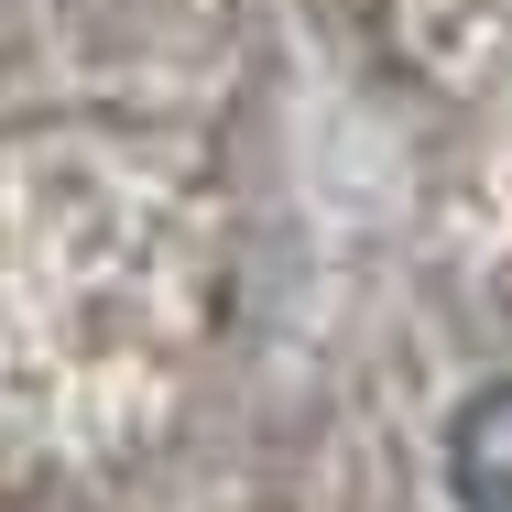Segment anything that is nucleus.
Wrapping results in <instances>:
<instances>
[{"label":"nucleus","instance_id":"1","mask_svg":"<svg viewBox=\"0 0 512 512\" xmlns=\"http://www.w3.org/2000/svg\"><path fill=\"white\" fill-rule=\"evenodd\" d=\"M447 469H458V502L469 512H512V382H491L480 404L458 414Z\"/></svg>","mask_w":512,"mask_h":512}]
</instances>
